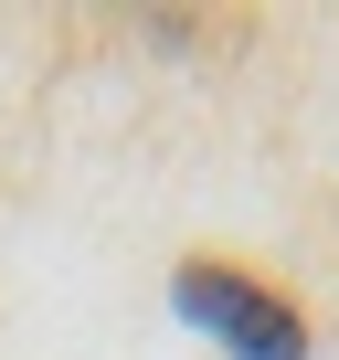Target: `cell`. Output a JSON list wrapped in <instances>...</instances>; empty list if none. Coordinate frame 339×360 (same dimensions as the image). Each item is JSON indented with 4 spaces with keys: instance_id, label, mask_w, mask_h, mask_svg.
Wrapping results in <instances>:
<instances>
[{
    "instance_id": "6da1fadb",
    "label": "cell",
    "mask_w": 339,
    "mask_h": 360,
    "mask_svg": "<svg viewBox=\"0 0 339 360\" xmlns=\"http://www.w3.org/2000/svg\"><path fill=\"white\" fill-rule=\"evenodd\" d=\"M170 307H181L191 328H212L234 360H307V318H297L286 297H265L255 276L212 265V255H191L181 276H170Z\"/></svg>"
}]
</instances>
